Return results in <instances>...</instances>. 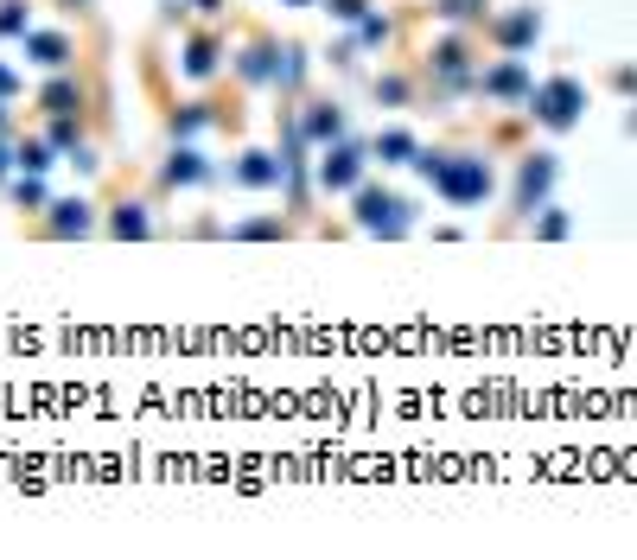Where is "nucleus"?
Masks as SVG:
<instances>
[{
  "mask_svg": "<svg viewBox=\"0 0 637 560\" xmlns=\"http://www.w3.org/2000/svg\"><path fill=\"white\" fill-rule=\"evenodd\" d=\"M185 70H192V77H204V70H211V45H192V58H185Z\"/></svg>",
  "mask_w": 637,
  "mask_h": 560,
  "instance_id": "16",
  "label": "nucleus"
},
{
  "mask_svg": "<svg viewBox=\"0 0 637 560\" xmlns=\"http://www.w3.org/2000/svg\"><path fill=\"white\" fill-rule=\"evenodd\" d=\"M0 90H13V77H7V70H0Z\"/></svg>",
  "mask_w": 637,
  "mask_h": 560,
  "instance_id": "19",
  "label": "nucleus"
},
{
  "mask_svg": "<svg viewBox=\"0 0 637 560\" xmlns=\"http://www.w3.org/2000/svg\"><path fill=\"white\" fill-rule=\"evenodd\" d=\"M485 90H491V96H523V90H529V70L510 58V64H497L491 77H485Z\"/></svg>",
  "mask_w": 637,
  "mask_h": 560,
  "instance_id": "6",
  "label": "nucleus"
},
{
  "mask_svg": "<svg viewBox=\"0 0 637 560\" xmlns=\"http://www.w3.org/2000/svg\"><path fill=\"white\" fill-rule=\"evenodd\" d=\"M421 172L434 179V191L446 204H478L491 198V166L485 160H421Z\"/></svg>",
  "mask_w": 637,
  "mask_h": 560,
  "instance_id": "1",
  "label": "nucleus"
},
{
  "mask_svg": "<svg viewBox=\"0 0 637 560\" xmlns=\"http://www.w3.org/2000/svg\"><path fill=\"white\" fill-rule=\"evenodd\" d=\"M58 230L64 236H71V230L83 236V230H90V210H83V204H58Z\"/></svg>",
  "mask_w": 637,
  "mask_h": 560,
  "instance_id": "10",
  "label": "nucleus"
},
{
  "mask_svg": "<svg viewBox=\"0 0 637 560\" xmlns=\"http://www.w3.org/2000/svg\"><path fill=\"white\" fill-rule=\"evenodd\" d=\"M198 172H204V166H198V153H172V166H166V179H172V185H179V179H185V185H192V179H198Z\"/></svg>",
  "mask_w": 637,
  "mask_h": 560,
  "instance_id": "9",
  "label": "nucleus"
},
{
  "mask_svg": "<svg viewBox=\"0 0 637 560\" xmlns=\"http://www.w3.org/2000/svg\"><path fill=\"white\" fill-rule=\"evenodd\" d=\"M536 32H542V20H536V7H529V13H510V20H497V39H504L510 51H523L529 39H536Z\"/></svg>",
  "mask_w": 637,
  "mask_h": 560,
  "instance_id": "5",
  "label": "nucleus"
},
{
  "mask_svg": "<svg viewBox=\"0 0 637 560\" xmlns=\"http://www.w3.org/2000/svg\"><path fill=\"white\" fill-rule=\"evenodd\" d=\"M542 236H548V242L567 236V217H561V210H548V217H542Z\"/></svg>",
  "mask_w": 637,
  "mask_h": 560,
  "instance_id": "15",
  "label": "nucleus"
},
{
  "mask_svg": "<svg viewBox=\"0 0 637 560\" xmlns=\"http://www.w3.org/2000/svg\"><path fill=\"white\" fill-rule=\"evenodd\" d=\"M115 230H122V236H147V217H141V204H122V210H115Z\"/></svg>",
  "mask_w": 637,
  "mask_h": 560,
  "instance_id": "11",
  "label": "nucleus"
},
{
  "mask_svg": "<svg viewBox=\"0 0 637 560\" xmlns=\"http://www.w3.org/2000/svg\"><path fill=\"white\" fill-rule=\"evenodd\" d=\"M274 172H281V166H268V153H249V166H243V179H249V185H268V179H274Z\"/></svg>",
  "mask_w": 637,
  "mask_h": 560,
  "instance_id": "13",
  "label": "nucleus"
},
{
  "mask_svg": "<svg viewBox=\"0 0 637 560\" xmlns=\"http://www.w3.org/2000/svg\"><path fill=\"white\" fill-rule=\"evenodd\" d=\"M20 166H26V172H45L51 160H45V147H20Z\"/></svg>",
  "mask_w": 637,
  "mask_h": 560,
  "instance_id": "17",
  "label": "nucleus"
},
{
  "mask_svg": "<svg viewBox=\"0 0 637 560\" xmlns=\"http://www.w3.org/2000/svg\"><path fill=\"white\" fill-rule=\"evenodd\" d=\"M580 102H587V90H580L574 77H555V83H542V90H529V115H536L542 128H574Z\"/></svg>",
  "mask_w": 637,
  "mask_h": 560,
  "instance_id": "2",
  "label": "nucleus"
},
{
  "mask_svg": "<svg viewBox=\"0 0 637 560\" xmlns=\"http://www.w3.org/2000/svg\"><path fill=\"white\" fill-rule=\"evenodd\" d=\"M32 58H39V64H64V39L39 32V39H32Z\"/></svg>",
  "mask_w": 637,
  "mask_h": 560,
  "instance_id": "12",
  "label": "nucleus"
},
{
  "mask_svg": "<svg viewBox=\"0 0 637 560\" xmlns=\"http://www.w3.org/2000/svg\"><path fill=\"white\" fill-rule=\"evenodd\" d=\"M357 217H364V230H383V236H402L408 230V204L402 198H383V191H364V198H357Z\"/></svg>",
  "mask_w": 637,
  "mask_h": 560,
  "instance_id": "3",
  "label": "nucleus"
},
{
  "mask_svg": "<svg viewBox=\"0 0 637 560\" xmlns=\"http://www.w3.org/2000/svg\"><path fill=\"white\" fill-rule=\"evenodd\" d=\"M319 179L332 185V191H344L357 179V153H325V166H319Z\"/></svg>",
  "mask_w": 637,
  "mask_h": 560,
  "instance_id": "7",
  "label": "nucleus"
},
{
  "mask_svg": "<svg viewBox=\"0 0 637 560\" xmlns=\"http://www.w3.org/2000/svg\"><path fill=\"white\" fill-rule=\"evenodd\" d=\"M548 185H555V160H548V153L523 160V179H516V191H523V210H536V204L548 198Z\"/></svg>",
  "mask_w": 637,
  "mask_h": 560,
  "instance_id": "4",
  "label": "nucleus"
},
{
  "mask_svg": "<svg viewBox=\"0 0 637 560\" xmlns=\"http://www.w3.org/2000/svg\"><path fill=\"white\" fill-rule=\"evenodd\" d=\"M376 153H383V166H408L415 160V140H408L402 128H389L383 140H376Z\"/></svg>",
  "mask_w": 637,
  "mask_h": 560,
  "instance_id": "8",
  "label": "nucleus"
},
{
  "mask_svg": "<svg viewBox=\"0 0 637 560\" xmlns=\"http://www.w3.org/2000/svg\"><path fill=\"white\" fill-rule=\"evenodd\" d=\"M440 13H446V20H472L478 0H440Z\"/></svg>",
  "mask_w": 637,
  "mask_h": 560,
  "instance_id": "14",
  "label": "nucleus"
},
{
  "mask_svg": "<svg viewBox=\"0 0 637 560\" xmlns=\"http://www.w3.org/2000/svg\"><path fill=\"white\" fill-rule=\"evenodd\" d=\"M0 32H26V13L20 7H0Z\"/></svg>",
  "mask_w": 637,
  "mask_h": 560,
  "instance_id": "18",
  "label": "nucleus"
}]
</instances>
